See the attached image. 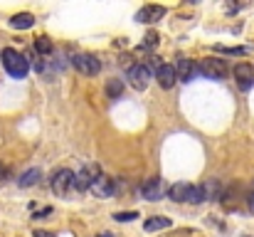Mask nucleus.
<instances>
[{
  "instance_id": "nucleus-1",
  "label": "nucleus",
  "mask_w": 254,
  "mask_h": 237,
  "mask_svg": "<svg viewBox=\"0 0 254 237\" xmlns=\"http://www.w3.org/2000/svg\"><path fill=\"white\" fill-rule=\"evenodd\" d=\"M0 60H2V67L7 70V75H10L12 79H25L27 77V72H30V62H27V57L20 55L17 50H12V47L2 50Z\"/></svg>"
},
{
  "instance_id": "nucleus-2",
  "label": "nucleus",
  "mask_w": 254,
  "mask_h": 237,
  "mask_svg": "<svg viewBox=\"0 0 254 237\" xmlns=\"http://www.w3.org/2000/svg\"><path fill=\"white\" fill-rule=\"evenodd\" d=\"M50 185H52V193H55V195H64V193L74 185V173H72L69 168H60V170H55Z\"/></svg>"
},
{
  "instance_id": "nucleus-3",
  "label": "nucleus",
  "mask_w": 254,
  "mask_h": 237,
  "mask_svg": "<svg viewBox=\"0 0 254 237\" xmlns=\"http://www.w3.org/2000/svg\"><path fill=\"white\" fill-rule=\"evenodd\" d=\"M72 65H74L82 75H89V77L99 75V70H101L99 60H96L94 55H89V52H77V55L72 57Z\"/></svg>"
},
{
  "instance_id": "nucleus-4",
  "label": "nucleus",
  "mask_w": 254,
  "mask_h": 237,
  "mask_svg": "<svg viewBox=\"0 0 254 237\" xmlns=\"http://www.w3.org/2000/svg\"><path fill=\"white\" fill-rule=\"evenodd\" d=\"M197 70H200V75H205V77H210V79H222L225 75H227V65H225V60H215V57L202 60V62L197 65Z\"/></svg>"
},
{
  "instance_id": "nucleus-5",
  "label": "nucleus",
  "mask_w": 254,
  "mask_h": 237,
  "mask_svg": "<svg viewBox=\"0 0 254 237\" xmlns=\"http://www.w3.org/2000/svg\"><path fill=\"white\" fill-rule=\"evenodd\" d=\"M99 175H101L99 165H96V163H86L84 168L74 175V185H77V190H89Z\"/></svg>"
},
{
  "instance_id": "nucleus-6",
  "label": "nucleus",
  "mask_w": 254,
  "mask_h": 237,
  "mask_svg": "<svg viewBox=\"0 0 254 237\" xmlns=\"http://www.w3.org/2000/svg\"><path fill=\"white\" fill-rule=\"evenodd\" d=\"M128 81H131V86L133 89H138V91H143L146 86H148V81H151V70L146 67V65H133L131 70H128Z\"/></svg>"
},
{
  "instance_id": "nucleus-7",
  "label": "nucleus",
  "mask_w": 254,
  "mask_h": 237,
  "mask_svg": "<svg viewBox=\"0 0 254 237\" xmlns=\"http://www.w3.org/2000/svg\"><path fill=\"white\" fill-rule=\"evenodd\" d=\"M195 195V185L190 183H173L168 188V198L173 203H192Z\"/></svg>"
},
{
  "instance_id": "nucleus-8",
  "label": "nucleus",
  "mask_w": 254,
  "mask_h": 237,
  "mask_svg": "<svg viewBox=\"0 0 254 237\" xmlns=\"http://www.w3.org/2000/svg\"><path fill=\"white\" fill-rule=\"evenodd\" d=\"M96 198H111L114 193H116V183H114V178H109V175H99L96 180H94V185L89 188Z\"/></svg>"
},
{
  "instance_id": "nucleus-9",
  "label": "nucleus",
  "mask_w": 254,
  "mask_h": 237,
  "mask_svg": "<svg viewBox=\"0 0 254 237\" xmlns=\"http://www.w3.org/2000/svg\"><path fill=\"white\" fill-rule=\"evenodd\" d=\"M163 190H166L163 178H148V180L141 185V195H143L146 200H161V198H163Z\"/></svg>"
},
{
  "instance_id": "nucleus-10",
  "label": "nucleus",
  "mask_w": 254,
  "mask_h": 237,
  "mask_svg": "<svg viewBox=\"0 0 254 237\" xmlns=\"http://www.w3.org/2000/svg\"><path fill=\"white\" fill-rule=\"evenodd\" d=\"M235 79H237V86H240L242 91L252 89L254 86V67L247 65V62L237 65V67H235Z\"/></svg>"
},
{
  "instance_id": "nucleus-11",
  "label": "nucleus",
  "mask_w": 254,
  "mask_h": 237,
  "mask_svg": "<svg viewBox=\"0 0 254 237\" xmlns=\"http://www.w3.org/2000/svg\"><path fill=\"white\" fill-rule=\"evenodd\" d=\"M161 17H166V7L163 5H143L138 12H136V20L138 22H158Z\"/></svg>"
},
{
  "instance_id": "nucleus-12",
  "label": "nucleus",
  "mask_w": 254,
  "mask_h": 237,
  "mask_svg": "<svg viewBox=\"0 0 254 237\" xmlns=\"http://www.w3.org/2000/svg\"><path fill=\"white\" fill-rule=\"evenodd\" d=\"M175 70H178V79H180V81H192V79L200 75L197 62H195V60H188V57H183Z\"/></svg>"
},
{
  "instance_id": "nucleus-13",
  "label": "nucleus",
  "mask_w": 254,
  "mask_h": 237,
  "mask_svg": "<svg viewBox=\"0 0 254 237\" xmlns=\"http://www.w3.org/2000/svg\"><path fill=\"white\" fill-rule=\"evenodd\" d=\"M156 81L163 86V89H170L175 81H178V70L173 65H161L158 72H156Z\"/></svg>"
},
{
  "instance_id": "nucleus-14",
  "label": "nucleus",
  "mask_w": 254,
  "mask_h": 237,
  "mask_svg": "<svg viewBox=\"0 0 254 237\" xmlns=\"http://www.w3.org/2000/svg\"><path fill=\"white\" fill-rule=\"evenodd\" d=\"M40 178H42V170L40 168H30V170H25L22 175H20V188H32V185H37L40 183Z\"/></svg>"
},
{
  "instance_id": "nucleus-15",
  "label": "nucleus",
  "mask_w": 254,
  "mask_h": 237,
  "mask_svg": "<svg viewBox=\"0 0 254 237\" xmlns=\"http://www.w3.org/2000/svg\"><path fill=\"white\" fill-rule=\"evenodd\" d=\"M143 228H146V233L166 230V228H170V218H163V215H153V218H148V220L143 223Z\"/></svg>"
},
{
  "instance_id": "nucleus-16",
  "label": "nucleus",
  "mask_w": 254,
  "mask_h": 237,
  "mask_svg": "<svg viewBox=\"0 0 254 237\" xmlns=\"http://www.w3.org/2000/svg\"><path fill=\"white\" fill-rule=\"evenodd\" d=\"M35 25V17L30 15V12H20V15H15L12 20H10V27L12 30H27V27H32Z\"/></svg>"
},
{
  "instance_id": "nucleus-17",
  "label": "nucleus",
  "mask_w": 254,
  "mask_h": 237,
  "mask_svg": "<svg viewBox=\"0 0 254 237\" xmlns=\"http://www.w3.org/2000/svg\"><path fill=\"white\" fill-rule=\"evenodd\" d=\"M106 94H109V99H121V94H124V81H121V79H109V81H106Z\"/></svg>"
},
{
  "instance_id": "nucleus-18",
  "label": "nucleus",
  "mask_w": 254,
  "mask_h": 237,
  "mask_svg": "<svg viewBox=\"0 0 254 237\" xmlns=\"http://www.w3.org/2000/svg\"><path fill=\"white\" fill-rule=\"evenodd\" d=\"M35 52H37V55H50V52H52L50 37H37V40H35Z\"/></svg>"
},
{
  "instance_id": "nucleus-19",
  "label": "nucleus",
  "mask_w": 254,
  "mask_h": 237,
  "mask_svg": "<svg viewBox=\"0 0 254 237\" xmlns=\"http://www.w3.org/2000/svg\"><path fill=\"white\" fill-rule=\"evenodd\" d=\"M136 218H138V213H133V210H131V213H116V215H114V220H119V223H131V220H136Z\"/></svg>"
},
{
  "instance_id": "nucleus-20",
  "label": "nucleus",
  "mask_w": 254,
  "mask_h": 237,
  "mask_svg": "<svg viewBox=\"0 0 254 237\" xmlns=\"http://www.w3.org/2000/svg\"><path fill=\"white\" fill-rule=\"evenodd\" d=\"M225 55H247V47H217Z\"/></svg>"
},
{
  "instance_id": "nucleus-21",
  "label": "nucleus",
  "mask_w": 254,
  "mask_h": 237,
  "mask_svg": "<svg viewBox=\"0 0 254 237\" xmlns=\"http://www.w3.org/2000/svg\"><path fill=\"white\" fill-rule=\"evenodd\" d=\"M156 42H158V35H156V32H148V35H146V45H148V47H153Z\"/></svg>"
},
{
  "instance_id": "nucleus-22",
  "label": "nucleus",
  "mask_w": 254,
  "mask_h": 237,
  "mask_svg": "<svg viewBox=\"0 0 254 237\" xmlns=\"http://www.w3.org/2000/svg\"><path fill=\"white\" fill-rule=\"evenodd\" d=\"M35 237H55L52 233H35Z\"/></svg>"
},
{
  "instance_id": "nucleus-23",
  "label": "nucleus",
  "mask_w": 254,
  "mask_h": 237,
  "mask_svg": "<svg viewBox=\"0 0 254 237\" xmlns=\"http://www.w3.org/2000/svg\"><path fill=\"white\" fill-rule=\"evenodd\" d=\"M250 210H252V213H254V193H252V195H250Z\"/></svg>"
},
{
  "instance_id": "nucleus-24",
  "label": "nucleus",
  "mask_w": 254,
  "mask_h": 237,
  "mask_svg": "<svg viewBox=\"0 0 254 237\" xmlns=\"http://www.w3.org/2000/svg\"><path fill=\"white\" fill-rule=\"evenodd\" d=\"M2 173H5V168H2V163H0V178H2Z\"/></svg>"
},
{
  "instance_id": "nucleus-25",
  "label": "nucleus",
  "mask_w": 254,
  "mask_h": 237,
  "mask_svg": "<svg viewBox=\"0 0 254 237\" xmlns=\"http://www.w3.org/2000/svg\"><path fill=\"white\" fill-rule=\"evenodd\" d=\"M99 237H111V235H109V233H106V235H99Z\"/></svg>"
}]
</instances>
